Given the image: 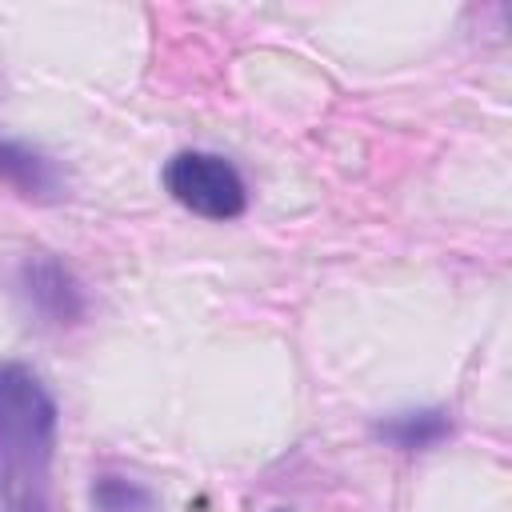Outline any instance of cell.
Instances as JSON below:
<instances>
[{
  "label": "cell",
  "mask_w": 512,
  "mask_h": 512,
  "mask_svg": "<svg viewBox=\"0 0 512 512\" xmlns=\"http://www.w3.org/2000/svg\"><path fill=\"white\" fill-rule=\"evenodd\" d=\"M56 400L16 360L0 364V504L4 512H56L52 500Z\"/></svg>",
  "instance_id": "6da1fadb"
},
{
  "label": "cell",
  "mask_w": 512,
  "mask_h": 512,
  "mask_svg": "<svg viewBox=\"0 0 512 512\" xmlns=\"http://www.w3.org/2000/svg\"><path fill=\"white\" fill-rule=\"evenodd\" d=\"M164 188L204 220H236L248 204L240 172L216 152H176L164 164Z\"/></svg>",
  "instance_id": "7a4b0ae2"
},
{
  "label": "cell",
  "mask_w": 512,
  "mask_h": 512,
  "mask_svg": "<svg viewBox=\"0 0 512 512\" xmlns=\"http://www.w3.org/2000/svg\"><path fill=\"white\" fill-rule=\"evenodd\" d=\"M0 180H8L20 196H36V200H52L60 192L56 164L16 140H0Z\"/></svg>",
  "instance_id": "3957f363"
},
{
  "label": "cell",
  "mask_w": 512,
  "mask_h": 512,
  "mask_svg": "<svg viewBox=\"0 0 512 512\" xmlns=\"http://www.w3.org/2000/svg\"><path fill=\"white\" fill-rule=\"evenodd\" d=\"M28 292L56 320H72L80 312V296H76L72 276L60 264H52V260H40V264L28 268Z\"/></svg>",
  "instance_id": "277c9868"
},
{
  "label": "cell",
  "mask_w": 512,
  "mask_h": 512,
  "mask_svg": "<svg viewBox=\"0 0 512 512\" xmlns=\"http://www.w3.org/2000/svg\"><path fill=\"white\" fill-rule=\"evenodd\" d=\"M444 432H448L444 412H404V416H396L392 424L380 428V436H388L400 448H424V444L440 440Z\"/></svg>",
  "instance_id": "5b68a950"
},
{
  "label": "cell",
  "mask_w": 512,
  "mask_h": 512,
  "mask_svg": "<svg viewBox=\"0 0 512 512\" xmlns=\"http://www.w3.org/2000/svg\"><path fill=\"white\" fill-rule=\"evenodd\" d=\"M92 500L104 508V512H156L152 496L132 484V480H120V476H104L96 488H92Z\"/></svg>",
  "instance_id": "8992f818"
}]
</instances>
